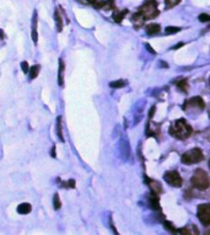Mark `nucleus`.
I'll list each match as a JSON object with an SVG mask.
<instances>
[{"label": "nucleus", "instance_id": "f257e3e1", "mask_svg": "<svg viewBox=\"0 0 210 235\" xmlns=\"http://www.w3.org/2000/svg\"><path fill=\"white\" fill-rule=\"evenodd\" d=\"M170 134L178 139H184L192 134V128L187 124L184 119H177L170 127Z\"/></svg>", "mask_w": 210, "mask_h": 235}, {"label": "nucleus", "instance_id": "f03ea898", "mask_svg": "<svg viewBox=\"0 0 210 235\" xmlns=\"http://www.w3.org/2000/svg\"><path fill=\"white\" fill-rule=\"evenodd\" d=\"M191 182H192V185H193L196 188H198V190H202V191L207 190V188H208V187L210 186V179H209V176H208V174H207L204 170H202V169H198V170H196L194 175L192 176V180H191Z\"/></svg>", "mask_w": 210, "mask_h": 235}, {"label": "nucleus", "instance_id": "7ed1b4c3", "mask_svg": "<svg viewBox=\"0 0 210 235\" xmlns=\"http://www.w3.org/2000/svg\"><path fill=\"white\" fill-rule=\"evenodd\" d=\"M204 159V155H203V151L199 149V148H194V149H191L188 151H186L181 160L183 164H187V165H192V164H197L199 161H202Z\"/></svg>", "mask_w": 210, "mask_h": 235}, {"label": "nucleus", "instance_id": "20e7f679", "mask_svg": "<svg viewBox=\"0 0 210 235\" xmlns=\"http://www.w3.org/2000/svg\"><path fill=\"white\" fill-rule=\"evenodd\" d=\"M198 218L202 222V224L204 225H210V204L209 203H204L198 206Z\"/></svg>", "mask_w": 210, "mask_h": 235}, {"label": "nucleus", "instance_id": "39448f33", "mask_svg": "<svg viewBox=\"0 0 210 235\" xmlns=\"http://www.w3.org/2000/svg\"><path fill=\"white\" fill-rule=\"evenodd\" d=\"M164 179L168 185H171L173 187H181L182 183H183V180H182V177L180 176V174L177 171H167L165 174Z\"/></svg>", "mask_w": 210, "mask_h": 235}, {"label": "nucleus", "instance_id": "423d86ee", "mask_svg": "<svg viewBox=\"0 0 210 235\" xmlns=\"http://www.w3.org/2000/svg\"><path fill=\"white\" fill-rule=\"evenodd\" d=\"M141 14H143L144 17H146V19H151V17L156 16V15H157L156 2H155L154 0L146 2V4L143 6V9H141Z\"/></svg>", "mask_w": 210, "mask_h": 235}, {"label": "nucleus", "instance_id": "0eeeda50", "mask_svg": "<svg viewBox=\"0 0 210 235\" xmlns=\"http://www.w3.org/2000/svg\"><path fill=\"white\" fill-rule=\"evenodd\" d=\"M37 21H38V16H37V11L34 10L33 16H32V39L33 43L37 44L38 42V36H37Z\"/></svg>", "mask_w": 210, "mask_h": 235}, {"label": "nucleus", "instance_id": "6e6552de", "mask_svg": "<svg viewBox=\"0 0 210 235\" xmlns=\"http://www.w3.org/2000/svg\"><path fill=\"white\" fill-rule=\"evenodd\" d=\"M120 150H122V156L124 159H127L129 156V143L125 140V139H122L120 140Z\"/></svg>", "mask_w": 210, "mask_h": 235}, {"label": "nucleus", "instance_id": "1a4fd4ad", "mask_svg": "<svg viewBox=\"0 0 210 235\" xmlns=\"http://www.w3.org/2000/svg\"><path fill=\"white\" fill-rule=\"evenodd\" d=\"M64 62L63 59L59 60V69H58V84L59 85H63L64 83Z\"/></svg>", "mask_w": 210, "mask_h": 235}, {"label": "nucleus", "instance_id": "9d476101", "mask_svg": "<svg viewBox=\"0 0 210 235\" xmlns=\"http://www.w3.org/2000/svg\"><path fill=\"white\" fill-rule=\"evenodd\" d=\"M160 31H161V27H160V25H157V23H150V25L146 26V32H147V35H156V33H159Z\"/></svg>", "mask_w": 210, "mask_h": 235}, {"label": "nucleus", "instance_id": "9b49d317", "mask_svg": "<svg viewBox=\"0 0 210 235\" xmlns=\"http://www.w3.org/2000/svg\"><path fill=\"white\" fill-rule=\"evenodd\" d=\"M31 211H32V207L30 203H21L17 207V213H20V214H28Z\"/></svg>", "mask_w": 210, "mask_h": 235}, {"label": "nucleus", "instance_id": "f8f14e48", "mask_svg": "<svg viewBox=\"0 0 210 235\" xmlns=\"http://www.w3.org/2000/svg\"><path fill=\"white\" fill-rule=\"evenodd\" d=\"M54 19H55V23H57V30L60 32V31H62V28H63V20H62V16H60V14H59V10H58V9L55 10Z\"/></svg>", "mask_w": 210, "mask_h": 235}, {"label": "nucleus", "instance_id": "ddd939ff", "mask_svg": "<svg viewBox=\"0 0 210 235\" xmlns=\"http://www.w3.org/2000/svg\"><path fill=\"white\" fill-rule=\"evenodd\" d=\"M189 104H191V105H197V106H198L199 109H202V110H203L204 106H205L203 99H202V97H198V96H197V97H193V99L189 101Z\"/></svg>", "mask_w": 210, "mask_h": 235}, {"label": "nucleus", "instance_id": "4468645a", "mask_svg": "<svg viewBox=\"0 0 210 235\" xmlns=\"http://www.w3.org/2000/svg\"><path fill=\"white\" fill-rule=\"evenodd\" d=\"M57 134L59 137L60 142H64V137H63V132H62V118H57Z\"/></svg>", "mask_w": 210, "mask_h": 235}, {"label": "nucleus", "instance_id": "2eb2a0df", "mask_svg": "<svg viewBox=\"0 0 210 235\" xmlns=\"http://www.w3.org/2000/svg\"><path fill=\"white\" fill-rule=\"evenodd\" d=\"M39 65H33L30 68V79H34L37 78V75L39 74Z\"/></svg>", "mask_w": 210, "mask_h": 235}, {"label": "nucleus", "instance_id": "dca6fc26", "mask_svg": "<svg viewBox=\"0 0 210 235\" xmlns=\"http://www.w3.org/2000/svg\"><path fill=\"white\" fill-rule=\"evenodd\" d=\"M53 207L55 211H58L60 207H62V202H60V198H59V195L55 193L54 195V198H53Z\"/></svg>", "mask_w": 210, "mask_h": 235}, {"label": "nucleus", "instance_id": "f3484780", "mask_svg": "<svg viewBox=\"0 0 210 235\" xmlns=\"http://www.w3.org/2000/svg\"><path fill=\"white\" fill-rule=\"evenodd\" d=\"M109 86H111V88H113V89L123 88V86H125V81H123V80H115V81L109 83Z\"/></svg>", "mask_w": 210, "mask_h": 235}, {"label": "nucleus", "instance_id": "a211bd4d", "mask_svg": "<svg viewBox=\"0 0 210 235\" xmlns=\"http://www.w3.org/2000/svg\"><path fill=\"white\" fill-rule=\"evenodd\" d=\"M150 203H151V207H152L154 209H159V208H160V206H159V198H157L156 196H154V195H151Z\"/></svg>", "mask_w": 210, "mask_h": 235}, {"label": "nucleus", "instance_id": "6ab92c4d", "mask_svg": "<svg viewBox=\"0 0 210 235\" xmlns=\"http://www.w3.org/2000/svg\"><path fill=\"white\" fill-rule=\"evenodd\" d=\"M180 31H181V28H180V27H172V26H168V27H166V30H165V32H166L167 35L177 33V32H180Z\"/></svg>", "mask_w": 210, "mask_h": 235}, {"label": "nucleus", "instance_id": "aec40b11", "mask_svg": "<svg viewBox=\"0 0 210 235\" xmlns=\"http://www.w3.org/2000/svg\"><path fill=\"white\" fill-rule=\"evenodd\" d=\"M199 21H202V22H209L210 15H208V14H200L199 15Z\"/></svg>", "mask_w": 210, "mask_h": 235}, {"label": "nucleus", "instance_id": "412c9836", "mask_svg": "<svg viewBox=\"0 0 210 235\" xmlns=\"http://www.w3.org/2000/svg\"><path fill=\"white\" fill-rule=\"evenodd\" d=\"M124 15H125V11H123V12H119V14H115L113 17H114V20H115L117 22H120V21H122V19L124 17Z\"/></svg>", "mask_w": 210, "mask_h": 235}, {"label": "nucleus", "instance_id": "4be33fe9", "mask_svg": "<svg viewBox=\"0 0 210 235\" xmlns=\"http://www.w3.org/2000/svg\"><path fill=\"white\" fill-rule=\"evenodd\" d=\"M21 68H22V72L26 73V74L30 72V67H28L27 62H22V63H21Z\"/></svg>", "mask_w": 210, "mask_h": 235}, {"label": "nucleus", "instance_id": "5701e85b", "mask_svg": "<svg viewBox=\"0 0 210 235\" xmlns=\"http://www.w3.org/2000/svg\"><path fill=\"white\" fill-rule=\"evenodd\" d=\"M165 227H166V229L168 230V232H176V229H175V227H173V224H171L170 222H165Z\"/></svg>", "mask_w": 210, "mask_h": 235}, {"label": "nucleus", "instance_id": "b1692460", "mask_svg": "<svg viewBox=\"0 0 210 235\" xmlns=\"http://www.w3.org/2000/svg\"><path fill=\"white\" fill-rule=\"evenodd\" d=\"M178 88L182 89L183 91H187V81H186V80L180 81V83H178Z\"/></svg>", "mask_w": 210, "mask_h": 235}, {"label": "nucleus", "instance_id": "393cba45", "mask_svg": "<svg viewBox=\"0 0 210 235\" xmlns=\"http://www.w3.org/2000/svg\"><path fill=\"white\" fill-rule=\"evenodd\" d=\"M67 186H68V187L70 186V187H73V188H74V187H75V182H74V180L68 181V182H67Z\"/></svg>", "mask_w": 210, "mask_h": 235}, {"label": "nucleus", "instance_id": "a878e982", "mask_svg": "<svg viewBox=\"0 0 210 235\" xmlns=\"http://www.w3.org/2000/svg\"><path fill=\"white\" fill-rule=\"evenodd\" d=\"M146 48L149 49V52H150V53H152V54H155V51H154V49H152V48H151V47H150L149 44H146Z\"/></svg>", "mask_w": 210, "mask_h": 235}, {"label": "nucleus", "instance_id": "bb28decb", "mask_svg": "<svg viewBox=\"0 0 210 235\" xmlns=\"http://www.w3.org/2000/svg\"><path fill=\"white\" fill-rule=\"evenodd\" d=\"M0 37H4V33H2V31L0 30Z\"/></svg>", "mask_w": 210, "mask_h": 235}, {"label": "nucleus", "instance_id": "cd10ccee", "mask_svg": "<svg viewBox=\"0 0 210 235\" xmlns=\"http://www.w3.org/2000/svg\"><path fill=\"white\" fill-rule=\"evenodd\" d=\"M209 169H210V160H209Z\"/></svg>", "mask_w": 210, "mask_h": 235}, {"label": "nucleus", "instance_id": "c85d7f7f", "mask_svg": "<svg viewBox=\"0 0 210 235\" xmlns=\"http://www.w3.org/2000/svg\"><path fill=\"white\" fill-rule=\"evenodd\" d=\"M209 84H210V78H209Z\"/></svg>", "mask_w": 210, "mask_h": 235}]
</instances>
